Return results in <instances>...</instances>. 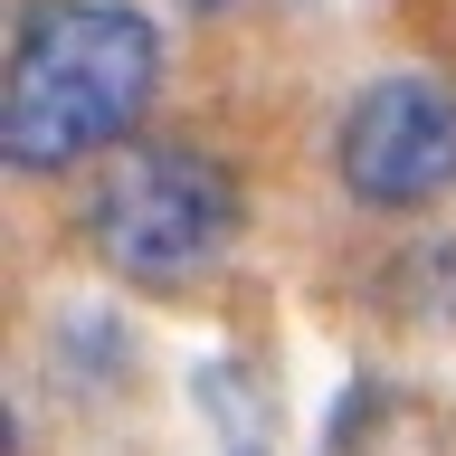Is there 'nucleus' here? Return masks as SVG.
Masks as SVG:
<instances>
[{"mask_svg": "<svg viewBox=\"0 0 456 456\" xmlns=\"http://www.w3.org/2000/svg\"><path fill=\"white\" fill-rule=\"evenodd\" d=\"M191 10H228V0H191Z\"/></svg>", "mask_w": 456, "mask_h": 456, "instance_id": "5", "label": "nucleus"}, {"mask_svg": "<svg viewBox=\"0 0 456 456\" xmlns=\"http://www.w3.org/2000/svg\"><path fill=\"white\" fill-rule=\"evenodd\" d=\"M238 238V181L191 142H124L86 191V248L124 285H191Z\"/></svg>", "mask_w": 456, "mask_h": 456, "instance_id": "2", "label": "nucleus"}, {"mask_svg": "<svg viewBox=\"0 0 456 456\" xmlns=\"http://www.w3.org/2000/svg\"><path fill=\"white\" fill-rule=\"evenodd\" d=\"M200 409L219 419V447L228 456H266V409H256V390H248V370L238 362H200Z\"/></svg>", "mask_w": 456, "mask_h": 456, "instance_id": "4", "label": "nucleus"}, {"mask_svg": "<svg viewBox=\"0 0 456 456\" xmlns=\"http://www.w3.org/2000/svg\"><path fill=\"white\" fill-rule=\"evenodd\" d=\"M333 181L362 209H428L456 191V86L447 77H370L333 124Z\"/></svg>", "mask_w": 456, "mask_h": 456, "instance_id": "3", "label": "nucleus"}, {"mask_svg": "<svg viewBox=\"0 0 456 456\" xmlns=\"http://www.w3.org/2000/svg\"><path fill=\"white\" fill-rule=\"evenodd\" d=\"M162 86V28L134 0H28L0 77V152L20 181L95 162L142 124Z\"/></svg>", "mask_w": 456, "mask_h": 456, "instance_id": "1", "label": "nucleus"}]
</instances>
